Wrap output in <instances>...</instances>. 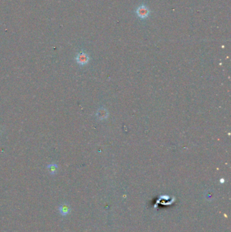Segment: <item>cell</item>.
<instances>
[{"instance_id":"6da1fadb","label":"cell","mask_w":231,"mask_h":232,"mask_svg":"<svg viewBox=\"0 0 231 232\" xmlns=\"http://www.w3.org/2000/svg\"><path fill=\"white\" fill-rule=\"evenodd\" d=\"M136 14L140 18H145L149 14V10L148 9L147 6H145L144 5H140V6L137 8Z\"/></svg>"},{"instance_id":"7a4b0ae2","label":"cell","mask_w":231,"mask_h":232,"mask_svg":"<svg viewBox=\"0 0 231 232\" xmlns=\"http://www.w3.org/2000/svg\"><path fill=\"white\" fill-rule=\"evenodd\" d=\"M89 58L88 56L86 54L84 53V52H81L78 54V56L76 57V60L79 64L81 65H85L88 62Z\"/></svg>"},{"instance_id":"3957f363","label":"cell","mask_w":231,"mask_h":232,"mask_svg":"<svg viewBox=\"0 0 231 232\" xmlns=\"http://www.w3.org/2000/svg\"><path fill=\"white\" fill-rule=\"evenodd\" d=\"M70 206L67 204H63L59 207V212L62 216H66L70 212Z\"/></svg>"},{"instance_id":"277c9868","label":"cell","mask_w":231,"mask_h":232,"mask_svg":"<svg viewBox=\"0 0 231 232\" xmlns=\"http://www.w3.org/2000/svg\"><path fill=\"white\" fill-rule=\"evenodd\" d=\"M48 168L49 170V172L51 174V175H54L56 174L58 170V166L55 164H49L48 166Z\"/></svg>"}]
</instances>
